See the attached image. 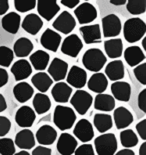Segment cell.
I'll return each instance as SVG.
<instances>
[{"label": "cell", "instance_id": "obj_48", "mask_svg": "<svg viewBox=\"0 0 146 155\" xmlns=\"http://www.w3.org/2000/svg\"><path fill=\"white\" fill-rule=\"evenodd\" d=\"M8 79H9V75L7 73V71L3 68H0V88L7 84Z\"/></svg>", "mask_w": 146, "mask_h": 155}, {"label": "cell", "instance_id": "obj_8", "mask_svg": "<svg viewBox=\"0 0 146 155\" xmlns=\"http://www.w3.org/2000/svg\"><path fill=\"white\" fill-rule=\"evenodd\" d=\"M83 48V42L78 35L70 34L63 40L61 44V52L63 54L70 56L72 58L77 57Z\"/></svg>", "mask_w": 146, "mask_h": 155}, {"label": "cell", "instance_id": "obj_3", "mask_svg": "<svg viewBox=\"0 0 146 155\" xmlns=\"http://www.w3.org/2000/svg\"><path fill=\"white\" fill-rule=\"evenodd\" d=\"M107 58L99 48H90L82 56V64L89 71L98 73L106 64Z\"/></svg>", "mask_w": 146, "mask_h": 155}, {"label": "cell", "instance_id": "obj_25", "mask_svg": "<svg viewBox=\"0 0 146 155\" xmlns=\"http://www.w3.org/2000/svg\"><path fill=\"white\" fill-rule=\"evenodd\" d=\"M22 28L31 35H36L43 27V21L38 14L30 13L24 17L22 21Z\"/></svg>", "mask_w": 146, "mask_h": 155}, {"label": "cell", "instance_id": "obj_9", "mask_svg": "<svg viewBox=\"0 0 146 155\" xmlns=\"http://www.w3.org/2000/svg\"><path fill=\"white\" fill-rule=\"evenodd\" d=\"M52 26L55 30L63 34H70L76 26L75 18L68 11L61 12L55 21L52 23Z\"/></svg>", "mask_w": 146, "mask_h": 155}, {"label": "cell", "instance_id": "obj_36", "mask_svg": "<svg viewBox=\"0 0 146 155\" xmlns=\"http://www.w3.org/2000/svg\"><path fill=\"white\" fill-rule=\"evenodd\" d=\"M93 124L98 132L105 133L108 130H110L113 126V119L111 115L105 113H97L94 115Z\"/></svg>", "mask_w": 146, "mask_h": 155}, {"label": "cell", "instance_id": "obj_19", "mask_svg": "<svg viewBox=\"0 0 146 155\" xmlns=\"http://www.w3.org/2000/svg\"><path fill=\"white\" fill-rule=\"evenodd\" d=\"M56 138H57V131L50 125H42L35 134L36 141L42 146L52 145L55 142Z\"/></svg>", "mask_w": 146, "mask_h": 155}, {"label": "cell", "instance_id": "obj_54", "mask_svg": "<svg viewBox=\"0 0 146 155\" xmlns=\"http://www.w3.org/2000/svg\"><path fill=\"white\" fill-rule=\"evenodd\" d=\"M139 155H146V141H144L139 147Z\"/></svg>", "mask_w": 146, "mask_h": 155}, {"label": "cell", "instance_id": "obj_32", "mask_svg": "<svg viewBox=\"0 0 146 155\" xmlns=\"http://www.w3.org/2000/svg\"><path fill=\"white\" fill-rule=\"evenodd\" d=\"M93 103H94V108L99 111L109 112L114 110L115 108V99L110 94H105V93L97 94L95 96Z\"/></svg>", "mask_w": 146, "mask_h": 155}, {"label": "cell", "instance_id": "obj_31", "mask_svg": "<svg viewBox=\"0 0 146 155\" xmlns=\"http://www.w3.org/2000/svg\"><path fill=\"white\" fill-rule=\"evenodd\" d=\"M49 59H50V56L47 52L44 50H37L30 55L29 62L33 69L39 72H43V70H45L48 66Z\"/></svg>", "mask_w": 146, "mask_h": 155}, {"label": "cell", "instance_id": "obj_42", "mask_svg": "<svg viewBox=\"0 0 146 155\" xmlns=\"http://www.w3.org/2000/svg\"><path fill=\"white\" fill-rule=\"evenodd\" d=\"M133 73L139 83L142 85H146V62L139 64L133 69Z\"/></svg>", "mask_w": 146, "mask_h": 155}, {"label": "cell", "instance_id": "obj_28", "mask_svg": "<svg viewBox=\"0 0 146 155\" xmlns=\"http://www.w3.org/2000/svg\"><path fill=\"white\" fill-rule=\"evenodd\" d=\"M107 86H108V79L106 77V75L101 73V72L94 73L87 81V87L89 90L95 92L97 94L103 93L106 89H107Z\"/></svg>", "mask_w": 146, "mask_h": 155}, {"label": "cell", "instance_id": "obj_11", "mask_svg": "<svg viewBox=\"0 0 146 155\" xmlns=\"http://www.w3.org/2000/svg\"><path fill=\"white\" fill-rule=\"evenodd\" d=\"M66 80H67L68 85L77 88V90H80L87 83V73L81 67L73 65L70 70L68 71Z\"/></svg>", "mask_w": 146, "mask_h": 155}, {"label": "cell", "instance_id": "obj_29", "mask_svg": "<svg viewBox=\"0 0 146 155\" xmlns=\"http://www.w3.org/2000/svg\"><path fill=\"white\" fill-rule=\"evenodd\" d=\"M21 23V17L18 13L15 12H9L6 15L3 16L1 20L2 28L6 32L10 34H16L19 30Z\"/></svg>", "mask_w": 146, "mask_h": 155}, {"label": "cell", "instance_id": "obj_55", "mask_svg": "<svg viewBox=\"0 0 146 155\" xmlns=\"http://www.w3.org/2000/svg\"><path fill=\"white\" fill-rule=\"evenodd\" d=\"M14 155H30V153H29L28 151H26V150H21V151H19V152L15 153Z\"/></svg>", "mask_w": 146, "mask_h": 155}, {"label": "cell", "instance_id": "obj_7", "mask_svg": "<svg viewBox=\"0 0 146 155\" xmlns=\"http://www.w3.org/2000/svg\"><path fill=\"white\" fill-rule=\"evenodd\" d=\"M102 31L106 38L116 37L121 33L122 24L120 18L115 14H108L102 18Z\"/></svg>", "mask_w": 146, "mask_h": 155}, {"label": "cell", "instance_id": "obj_22", "mask_svg": "<svg viewBox=\"0 0 146 155\" xmlns=\"http://www.w3.org/2000/svg\"><path fill=\"white\" fill-rule=\"evenodd\" d=\"M111 93L114 99L122 102H128L131 96V86L128 82L117 81L111 85Z\"/></svg>", "mask_w": 146, "mask_h": 155}, {"label": "cell", "instance_id": "obj_26", "mask_svg": "<svg viewBox=\"0 0 146 155\" xmlns=\"http://www.w3.org/2000/svg\"><path fill=\"white\" fill-rule=\"evenodd\" d=\"M35 136L31 130L29 129H23L16 134L14 143L18 148L22 150H28L31 149L35 146Z\"/></svg>", "mask_w": 146, "mask_h": 155}, {"label": "cell", "instance_id": "obj_16", "mask_svg": "<svg viewBox=\"0 0 146 155\" xmlns=\"http://www.w3.org/2000/svg\"><path fill=\"white\" fill-rule=\"evenodd\" d=\"M10 70L15 80L22 82L31 75L32 66L29 61L25 60V59H19V60L15 61V63L11 66Z\"/></svg>", "mask_w": 146, "mask_h": 155}, {"label": "cell", "instance_id": "obj_45", "mask_svg": "<svg viewBox=\"0 0 146 155\" xmlns=\"http://www.w3.org/2000/svg\"><path fill=\"white\" fill-rule=\"evenodd\" d=\"M135 128L139 135V137H140L142 140L146 141V119L139 121L138 123L136 124Z\"/></svg>", "mask_w": 146, "mask_h": 155}, {"label": "cell", "instance_id": "obj_33", "mask_svg": "<svg viewBox=\"0 0 146 155\" xmlns=\"http://www.w3.org/2000/svg\"><path fill=\"white\" fill-rule=\"evenodd\" d=\"M31 82L40 93H45L53 84V79L46 72H37L31 77Z\"/></svg>", "mask_w": 146, "mask_h": 155}, {"label": "cell", "instance_id": "obj_34", "mask_svg": "<svg viewBox=\"0 0 146 155\" xmlns=\"http://www.w3.org/2000/svg\"><path fill=\"white\" fill-rule=\"evenodd\" d=\"M33 47H34V45H33L30 39L26 37H21L15 41L14 45H13V52L17 57L24 58L27 57L28 55H30L33 50Z\"/></svg>", "mask_w": 146, "mask_h": 155}, {"label": "cell", "instance_id": "obj_2", "mask_svg": "<svg viewBox=\"0 0 146 155\" xmlns=\"http://www.w3.org/2000/svg\"><path fill=\"white\" fill-rule=\"evenodd\" d=\"M76 121V114L71 107L57 105L53 113V122L61 131L68 130L74 125Z\"/></svg>", "mask_w": 146, "mask_h": 155}, {"label": "cell", "instance_id": "obj_23", "mask_svg": "<svg viewBox=\"0 0 146 155\" xmlns=\"http://www.w3.org/2000/svg\"><path fill=\"white\" fill-rule=\"evenodd\" d=\"M124 59L130 67H136L145 59V54L139 46H129L123 52Z\"/></svg>", "mask_w": 146, "mask_h": 155}, {"label": "cell", "instance_id": "obj_39", "mask_svg": "<svg viewBox=\"0 0 146 155\" xmlns=\"http://www.w3.org/2000/svg\"><path fill=\"white\" fill-rule=\"evenodd\" d=\"M14 59V52L7 46H0V66L8 67Z\"/></svg>", "mask_w": 146, "mask_h": 155}, {"label": "cell", "instance_id": "obj_24", "mask_svg": "<svg viewBox=\"0 0 146 155\" xmlns=\"http://www.w3.org/2000/svg\"><path fill=\"white\" fill-rule=\"evenodd\" d=\"M105 75L111 81H121V79L125 75V68L123 62L121 60H113L109 62L105 67Z\"/></svg>", "mask_w": 146, "mask_h": 155}, {"label": "cell", "instance_id": "obj_12", "mask_svg": "<svg viewBox=\"0 0 146 155\" xmlns=\"http://www.w3.org/2000/svg\"><path fill=\"white\" fill-rule=\"evenodd\" d=\"M48 74L53 81L61 82L64 78L67 77L68 74V63L63 61L62 59L56 57L51 61V63L48 66Z\"/></svg>", "mask_w": 146, "mask_h": 155}, {"label": "cell", "instance_id": "obj_38", "mask_svg": "<svg viewBox=\"0 0 146 155\" xmlns=\"http://www.w3.org/2000/svg\"><path fill=\"white\" fill-rule=\"evenodd\" d=\"M126 9L132 15H140L146 11L145 0H129L126 3Z\"/></svg>", "mask_w": 146, "mask_h": 155}, {"label": "cell", "instance_id": "obj_47", "mask_svg": "<svg viewBox=\"0 0 146 155\" xmlns=\"http://www.w3.org/2000/svg\"><path fill=\"white\" fill-rule=\"evenodd\" d=\"M52 151L50 148H48L47 146H37L32 150L31 155H51Z\"/></svg>", "mask_w": 146, "mask_h": 155}, {"label": "cell", "instance_id": "obj_40", "mask_svg": "<svg viewBox=\"0 0 146 155\" xmlns=\"http://www.w3.org/2000/svg\"><path fill=\"white\" fill-rule=\"evenodd\" d=\"M0 154L1 155H14L15 143L11 138H0Z\"/></svg>", "mask_w": 146, "mask_h": 155}, {"label": "cell", "instance_id": "obj_51", "mask_svg": "<svg viewBox=\"0 0 146 155\" xmlns=\"http://www.w3.org/2000/svg\"><path fill=\"white\" fill-rule=\"evenodd\" d=\"M7 108V103H6V100L4 96L0 93V113L3 111H5V109Z\"/></svg>", "mask_w": 146, "mask_h": 155}, {"label": "cell", "instance_id": "obj_37", "mask_svg": "<svg viewBox=\"0 0 146 155\" xmlns=\"http://www.w3.org/2000/svg\"><path fill=\"white\" fill-rule=\"evenodd\" d=\"M120 142L125 148L135 147L138 144V136L132 129H124L120 132Z\"/></svg>", "mask_w": 146, "mask_h": 155}, {"label": "cell", "instance_id": "obj_20", "mask_svg": "<svg viewBox=\"0 0 146 155\" xmlns=\"http://www.w3.org/2000/svg\"><path fill=\"white\" fill-rule=\"evenodd\" d=\"M133 115L126 107L119 106L113 112V120L116 128L119 130L127 128L133 122Z\"/></svg>", "mask_w": 146, "mask_h": 155}, {"label": "cell", "instance_id": "obj_41", "mask_svg": "<svg viewBox=\"0 0 146 155\" xmlns=\"http://www.w3.org/2000/svg\"><path fill=\"white\" fill-rule=\"evenodd\" d=\"M13 4L18 12L24 13L33 10L37 5V1H35V0H14Z\"/></svg>", "mask_w": 146, "mask_h": 155}, {"label": "cell", "instance_id": "obj_46", "mask_svg": "<svg viewBox=\"0 0 146 155\" xmlns=\"http://www.w3.org/2000/svg\"><path fill=\"white\" fill-rule=\"evenodd\" d=\"M138 107L142 112L146 113V88L143 90H141L140 93L138 94V99H137Z\"/></svg>", "mask_w": 146, "mask_h": 155}, {"label": "cell", "instance_id": "obj_30", "mask_svg": "<svg viewBox=\"0 0 146 155\" xmlns=\"http://www.w3.org/2000/svg\"><path fill=\"white\" fill-rule=\"evenodd\" d=\"M104 50L109 58H119L123 53V42L120 38L107 39L104 41Z\"/></svg>", "mask_w": 146, "mask_h": 155}, {"label": "cell", "instance_id": "obj_21", "mask_svg": "<svg viewBox=\"0 0 146 155\" xmlns=\"http://www.w3.org/2000/svg\"><path fill=\"white\" fill-rule=\"evenodd\" d=\"M72 87L65 82H57L51 89V95L58 103H66L70 101Z\"/></svg>", "mask_w": 146, "mask_h": 155}, {"label": "cell", "instance_id": "obj_6", "mask_svg": "<svg viewBox=\"0 0 146 155\" xmlns=\"http://www.w3.org/2000/svg\"><path fill=\"white\" fill-rule=\"evenodd\" d=\"M74 15L80 24L88 25L97 18V10L91 3L82 2L75 8Z\"/></svg>", "mask_w": 146, "mask_h": 155}, {"label": "cell", "instance_id": "obj_14", "mask_svg": "<svg viewBox=\"0 0 146 155\" xmlns=\"http://www.w3.org/2000/svg\"><path fill=\"white\" fill-rule=\"evenodd\" d=\"M36 119V113L35 111L31 109V107L27 106V105H23L17 110L15 114V121L18 126L22 128L31 127L34 121Z\"/></svg>", "mask_w": 146, "mask_h": 155}, {"label": "cell", "instance_id": "obj_53", "mask_svg": "<svg viewBox=\"0 0 146 155\" xmlns=\"http://www.w3.org/2000/svg\"><path fill=\"white\" fill-rule=\"evenodd\" d=\"M110 3L115 6H121V5L126 4L127 1H126V0H110Z\"/></svg>", "mask_w": 146, "mask_h": 155}, {"label": "cell", "instance_id": "obj_17", "mask_svg": "<svg viewBox=\"0 0 146 155\" xmlns=\"http://www.w3.org/2000/svg\"><path fill=\"white\" fill-rule=\"evenodd\" d=\"M80 32L86 44L100 43L102 39L101 28L99 24L84 25L80 27Z\"/></svg>", "mask_w": 146, "mask_h": 155}, {"label": "cell", "instance_id": "obj_52", "mask_svg": "<svg viewBox=\"0 0 146 155\" xmlns=\"http://www.w3.org/2000/svg\"><path fill=\"white\" fill-rule=\"evenodd\" d=\"M115 155H135V152L133 150H131V149H121V150H119L118 152H116Z\"/></svg>", "mask_w": 146, "mask_h": 155}, {"label": "cell", "instance_id": "obj_1", "mask_svg": "<svg viewBox=\"0 0 146 155\" xmlns=\"http://www.w3.org/2000/svg\"><path fill=\"white\" fill-rule=\"evenodd\" d=\"M146 23L141 18L133 17L125 21L123 25V36L128 43H135L144 38Z\"/></svg>", "mask_w": 146, "mask_h": 155}, {"label": "cell", "instance_id": "obj_35", "mask_svg": "<svg viewBox=\"0 0 146 155\" xmlns=\"http://www.w3.org/2000/svg\"><path fill=\"white\" fill-rule=\"evenodd\" d=\"M33 108H34L35 113L39 115L44 114L48 112L51 108V101L47 95L44 93H37L33 97Z\"/></svg>", "mask_w": 146, "mask_h": 155}, {"label": "cell", "instance_id": "obj_10", "mask_svg": "<svg viewBox=\"0 0 146 155\" xmlns=\"http://www.w3.org/2000/svg\"><path fill=\"white\" fill-rule=\"evenodd\" d=\"M73 134L76 139L83 143H88L94 137V129L93 125L87 119H80L76 123L74 129H73Z\"/></svg>", "mask_w": 146, "mask_h": 155}, {"label": "cell", "instance_id": "obj_49", "mask_svg": "<svg viewBox=\"0 0 146 155\" xmlns=\"http://www.w3.org/2000/svg\"><path fill=\"white\" fill-rule=\"evenodd\" d=\"M60 3L62 5L66 6L67 8L73 9V8H75L76 6H78L80 4V1H79V0H61Z\"/></svg>", "mask_w": 146, "mask_h": 155}, {"label": "cell", "instance_id": "obj_4", "mask_svg": "<svg viewBox=\"0 0 146 155\" xmlns=\"http://www.w3.org/2000/svg\"><path fill=\"white\" fill-rule=\"evenodd\" d=\"M94 146L98 155H115L117 150V139L113 133H104L95 138Z\"/></svg>", "mask_w": 146, "mask_h": 155}, {"label": "cell", "instance_id": "obj_43", "mask_svg": "<svg viewBox=\"0 0 146 155\" xmlns=\"http://www.w3.org/2000/svg\"><path fill=\"white\" fill-rule=\"evenodd\" d=\"M11 121L6 116H0V137L3 138L10 131Z\"/></svg>", "mask_w": 146, "mask_h": 155}, {"label": "cell", "instance_id": "obj_13", "mask_svg": "<svg viewBox=\"0 0 146 155\" xmlns=\"http://www.w3.org/2000/svg\"><path fill=\"white\" fill-rule=\"evenodd\" d=\"M78 147L77 139L69 133H62L58 138L57 151L61 155H72L75 153V150Z\"/></svg>", "mask_w": 146, "mask_h": 155}, {"label": "cell", "instance_id": "obj_18", "mask_svg": "<svg viewBox=\"0 0 146 155\" xmlns=\"http://www.w3.org/2000/svg\"><path fill=\"white\" fill-rule=\"evenodd\" d=\"M36 8L39 16L47 21L52 20L60 11V6L58 5L57 1H37Z\"/></svg>", "mask_w": 146, "mask_h": 155}, {"label": "cell", "instance_id": "obj_50", "mask_svg": "<svg viewBox=\"0 0 146 155\" xmlns=\"http://www.w3.org/2000/svg\"><path fill=\"white\" fill-rule=\"evenodd\" d=\"M9 9V1L0 0V15H6Z\"/></svg>", "mask_w": 146, "mask_h": 155}, {"label": "cell", "instance_id": "obj_44", "mask_svg": "<svg viewBox=\"0 0 146 155\" xmlns=\"http://www.w3.org/2000/svg\"><path fill=\"white\" fill-rule=\"evenodd\" d=\"M74 155H95L93 146L89 143H84L77 147Z\"/></svg>", "mask_w": 146, "mask_h": 155}, {"label": "cell", "instance_id": "obj_56", "mask_svg": "<svg viewBox=\"0 0 146 155\" xmlns=\"http://www.w3.org/2000/svg\"><path fill=\"white\" fill-rule=\"evenodd\" d=\"M141 45H142V47H143V50L145 51V53H146V36H145L143 39H142Z\"/></svg>", "mask_w": 146, "mask_h": 155}, {"label": "cell", "instance_id": "obj_27", "mask_svg": "<svg viewBox=\"0 0 146 155\" xmlns=\"http://www.w3.org/2000/svg\"><path fill=\"white\" fill-rule=\"evenodd\" d=\"M33 94H34V89L27 82H18L13 87V95L19 103L27 102L29 99H31Z\"/></svg>", "mask_w": 146, "mask_h": 155}, {"label": "cell", "instance_id": "obj_15", "mask_svg": "<svg viewBox=\"0 0 146 155\" xmlns=\"http://www.w3.org/2000/svg\"><path fill=\"white\" fill-rule=\"evenodd\" d=\"M61 35L52 29L47 28L43 32L40 37V43L45 49L49 51L56 52L61 44Z\"/></svg>", "mask_w": 146, "mask_h": 155}, {"label": "cell", "instance_id": "obj_5", "mask_svg": "<svg viewBox=\"0 0 146 155\" xmlns=\"http://www.w3.org/2000/svg\"><path fill=\"white\" fill-rule=\"evenodd\" d=\"M93 97L90 93H88L85 90H77L74 94L72 95L70 103L75 109V111L78 114L84 115L87 113L89 108L91 107L92 103H93Z\"/></svg>", "mask_w": 146, "mask_h": 155}]
</instances>
